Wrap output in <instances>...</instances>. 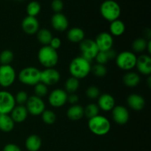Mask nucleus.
I'll use <instances>...</instances> for the list:
<instances>
[{"label": "nucleus", "instance_id": "obj_42", "mask_svg": "<svg viewBox=\"0 0 151 151\" xmlns=\"http://www.w3.org/2000/svg\"><path fill=\"white\" fill-rule=\"evenodd\" d=\"M78 100H79V97L75 93L74 94H68V98H67V102L70 103L71 105H76L78 103Z\"/></svg>", "mask_w": 151, "mask_h": 151}, {"label": "nucleus", "instance_id": "obj_3", "mask_svg": "<svg viewBox=\"0 0 151 151\" xmlns=\"http://www.w3.org/2000/svg\"><path fill=\"white\" fill-rule=\"evenodd\" d=\"M38 59L39 63L45 69L54 68L58 63L59 56L57 50H54L49 45L43 46L38 52Z\"/></svg>", "mask_w": 151, "mask_h": 151}, {"label": "nucleus", "instance_id": "obj_8", "mask_svg": "<svg viewBox=\"0 0 151 151\" xmlns=\"http://www.w3.org/2000/svg\"><path fill=\"white\" fill-rule=\"evenodd\" d=\"M16 79V72L11 65L0 66V86L4 88L10 87Z\"/></svg>", "mask_w": 151, "mask_h": 151}, {"label": "nucleus", "instance_id": "obj_28", "mask_svg": "<svg viewBox=\"0 0 151 151\" xmlns=\"http://www.w3.org/2000/svg\"><path fill=\"white\" fill-rule=\"evenodd\" d=\"M80 86L79 80L71 77L68 78L65 83V91L67 94H74L78 90Z\"/></svg>", "mask_w": 151, "mask_h": 151}, {"label": "nucleus", "instance_id": "obj_39", "mask_svg": "<svg viewBox=\"0 0 151 151\" xmlns=\"http://www.w3.org/2000/svg\"><path fill=\"white\" fill-rule=\"evenodd\" d=\"M51 7L55 13H61L63 8V2L62 0H53L52 1Z\"/></svg>", "mask_w": 151, "mask_h": 151}, {"label": "nucleus", "instance_id": "obj_34", "mask_svg": "<svg viewBox=\"0 0 151 151\" xmlns=\"http://www.w3.org/2000/svg\"><path fill=\"white\" fill-rule=\"evenodd\" d=\"M48 91L49 90L47 88V86L42 83L39 82L36 85L34 86V92H35V95L37 97L42 98V97L47 95Z\"/></svg>", "mask_w": 151, "mask_h": 151}, {"label": "nucleus", "instance_id": "obj_21", "mask_svg": "<svg viewBox=\"0 0 151 151\" xmlns=\"http://www.w3.org/2000/svg\"><path fill=\"white\" fill-rule=\"evenodd\" d=\"M42 145V141L39 136L32 134L25 140V147L28 151H38Z\"/></svg>", "mask_w": 151, "mask_h": 151}, {"label": "nucleus", "instance_id": "obj_43", "mask_svg": "<svg viewBox=\"0 0 151 151\" xmlns=\"http://www.w3.org/2000/svg\"><path fill=\"white\" fill-rule=\"evenodd\" d=\"M107 52V54H108V56H109V60H114V59L116 58V52L114 50H113V49H111V50H108Z\"/></svg>", "mask_w": 151, "mask_h": 151}, {"label": "nucleus", "instance_id": "obj_31", "mask_svg": "<svg viewBox=\"0 0 151 151\" xmlns=\"http://www.w3.org/2000/svg\"><path fill=\"white\" fill-rule=\"evenodd\" d=\"M41 4L37 1H32L27 6V16L36 17L41 12Z\"/></svg>", "mask_w": 151, "mask_h": 151}, {"label": "nucleus", "instance_id": "obj_23", "mask_svg": "<svg viewBox=\"0 0 151 151\" xmlns=\"http://www.w3.org/2000/svg\"><path fill=\"white\" fill-rule=\"evenodd\" d=\"M67 38L72 43H81L85 39V32L80 27H72L67 32Z\"/></svg>", "mask_w": 151, "mask_h": 151}, {"label": "nucleus", "instance_id": "obj_36", "mask_svg": "<svg viewBox=\"0 0 151 151\" xmlns=\"http://www.w3.org/2000/svg\"><path fill=\"white\" fill-rule=\"evenodd\" d=\"M86 95L90 100H95V99L98 98L99 96L100 95V91L98 87L95 86H91L88 87L86 91Z\"/></svg>", "mask_w": 151, "mask_h": 151}, {"label": "nucleus", "instance_id": "obj_25", "mask_svg": "<svg viewBox=\"0 0 151 151\" xmlns=\"http://www.w3.org/2000/svg\"><path fill=\"white\" fill-rule=\"evenodd\" d=\"M109 30H110L109 33L112 36H121L123 35L125 31V25L122 21L116 19V20L111 22L110 26H109Z\"/></svg>", "mask_w": 151, "mask_h": 151}, {"label": "nucleus", "instance_id": "obj_35", "mask_svg": "<svg viewBox=\"0 0 151 151\" xmlns=\"http://www.w3.org/2000/svg\"><path fill=\"white\" fill-rule=\"evenodd\" d=\"M91 72L94 74V76L97 77V78H103L107 74V68L106 67L105 65L97 63L91 66Z\"/></svg>", "mask_w": 151, "mask_h": 151}, {"label": "nucleus", "instance_id": "obj_37", "mask_svg": "<svg viewBox=\"0 0 151 151\" xmlns=\"http://www.w3.org/2000/svg\"><path fill=\"white\" fill-rule=\"evenodd\" d=\"M28 98H29V96L26 91H19L15 97V100H16V103H17L18 105L24 106V104H26Z\"/></svg>", "mask_w": 151, "mask_h": 151}, {"label": "nucleus", "instance_id": "obj_16", "mask_svg": "<svg viewBox=\"0 0 151 151\" xmlns=\"http://www.w3.org/2000/svg\"><path fill=\"white\" fill-rule=\"evenodd\" d=\"M136 68L138 72L143 75H149L151 74V58L150 55L142 54L137 57Z\"/></svg>", "mask_w": 151, "mask_h": 151}, {"label": "nucleus", "instance_id": "obj_40", "mask_svg": "<svg viewBox=\"0 0 151 151\" xmlns=\"http://www.w3.org/2000/svg\"><path fill=\"white\" fill-rule=\"evenodd\" d=\"M49 46L55 50H58L60 47V46H61V40L59 38H58V37H53Z\"/></svg>", "mask_w": 151, "mask_h": 151}, {"label": "nucleus", "instance_id": "obj_9", "mask_svg": "<svg viewBox=\"0 0 151 151\" xmlns=\"http://www.w3.org/2000/svg\"><path fill=\"white\" fill-rule=\"evenodd\" d=\"M16 106L15 97L10 91H0V114H10Z\"/></svg>", "mask_w": 151, "mask_h": 151}, {"label": "nucleus", "instance_id": "obj_10", "mask_svg": "<svg viewBox=\"0 0 151 151\" xmlns=\"http://www.w3.org/2000/svg\"><path fill=\"white\" fill-rule=\"evenodd\" d=\"M26 109L28 113L33 116L41 115L46 109V105L42 98L33 95L29 97L26 103Z\"/></svg>", "mask_w": 151, "mask_h": 151}, {"label": "nucleus", "instance_id": "obj_24", "mask_svg": "<svg viewBox=\"0 0 151 151\" xmlns=\"http://www.w3.org/2000/svg\"><path fill=\"white\" fill-rule=\"evenodd\" d=\"M140 80L141 78H140L139 75L137 72H131V71L127 72L122 78L124 84L129 88L137 86L139 84Z\"/></svg>", "mask_w": 151, "mask_h": 151}, {"label": "nucleus", "instance_id": "obj_5", "mask_svg": "<svg viewBox=\"0 0 151 151\" xmlns=\"http://www.w3.org/2000/svg\"><path fill=\"white\" fill-rule=\"evenodd\" d=\"M18 78L22 83L34 86L40 82L41 71L34 66H27L22 69L19 72Z\"/></svg>", "mask_w": 151, "mask_h": 151}, {"label": "nucleus", "instance_id": "obj_30", "mask_svg": "<svg viewBox=\"0 0 151 151\" xmlns=\"http://www.w3.org/2000/svg\"><path fill=\"white\" fill-rule=\"evenodd\" d=\"M84 109V116L88 119L99 115L100 109L95 103H89Z\"/></svg>", "mask_w": 151, "mask_h": 151}, {"label": "nucleus", "instance_id": "obj_22", "mask_svg": "<svg viewBox=\"0 0 151 151\" xmlns=\"http://www.w3.org/2000/svg\"><path fill=\"white\" fill-rule=\"evenodd\" d=\"M66 116L72 121H78L84 116V109L81 105H72L68 109Z\"/></svg>", "mask_w": 151, "mask_h": 151}, {"label": "nucleus", "instance_id": "obj_12", "mask_svg": "<svg viewBox=\"0 0 151 151\" xmlns=\"http://www.w3.org/2000/svg\"><path fill=\"white\" fill-rule=\"evenodd\" d=\"M60 80V74L55 68H47L41 71L40 82L46 86H53L57 84Z\"/></svg>", "mask_w": 151, "mask_h": 151}, {"label": "nucleus", "instance_id": "obj_15", "mask_svg": "<svg viewBox=\"0 0 151 151\" xmlns=\"http://www.w3.org/2000/svg\"><path fill=\"white\" fill-rule=\"evenodd\" d=\"M39 22L36 17L27 16L22 20V28L24 32L27 35H32L36 34L37 32L39 30Z\"/></svg>", "mask_w": 151, "mask_h": 151}, {"label": "nucleus", "instance_id": "obj_33", "mask_svg": "<svg viewBox=\"0 0 151 151\" xmlns=\"http://www.w3.org/2000/svg\"><path fill=\"white\" fill-rule=\"evenodd\" d=\"M14 58L13 52L10 50H3L0 53V63L1 65H10Z\"/></svg>", "mask_w": 151, "mask_h": 151}, {"label": "nucleus", "instance_id": "obj_6", "mask_svg": "<svg viewBox=\"0 0 151 151\" xmlns=\"http://www.w3.org/2000/svg\"><path fill=\"white\" fill-rule=\"evenodd\" d=\"M137 58V55L133 52L123 51L116 55L115 60L116 66L119 69L129 72L136 67Z\"/></svg>", "mask_w": 151, "mask_h": 151}, {"label": "nucleus", "instance_id": "obj_17", "mask_svg": "<svg viewBox=\"0 0 151 151\" xmlns=\"http://www.w3.org/2000/svg\"><path fill=\"white\" fill-rule=\"evenodd\" d=\"M51 24L53 29L58 32L66 31L69 27V21L66 16L61 13H55L51 19Z\"/></svg>", "mask_w": 151, "mask_h": 151}, {"label": "nucleus", "instance_id": "obj_44", "mask_svg": "<svg viewBox=\"0 0 151 151\" xmlns=\"http://www.w3.org/2000/svg\"><path fill=\"white\" fill-rule=\"evenodd\" d=\"M150 47H151V41L150 40H149L148 41H147V51L148 52V53H150L151 52V50H150Z\"/></svg>", "mask_w": 151, "mask_h": 151}, {"label": "nucleus", "instance_id": "obj_26", "mask_svg": "<svg viewBox=\"0 0 151 151\" xmlns=\"http://www.w3.org/2000/svg\"><path fill=\"white\" fill-rule=\"evenodd\" d=\"M15 122L9 114H0V131L2 132L8 133L13 130Z\"/></svg>", "mask_w": 151, "mask_h": 151}, {"label": "nucleus", "instance_id": "obj_11", "mask_svg": "<svg viewBox=\"0 0 151 151\" xmlns=\"http://www.w3.org/2000/svg\"><path fill=\"white\" fill-rule=\"evenodd\" d=\"M68 94L65 90L56 88L50 93L48 101L50 106L54 108H60L67 103Z\"/></svg>", "mask_w": 151, "mask_h": 151}, {"label": "nucleus", "instance_id": "obj_20", "mask_svg": "<svg viewBox=\"0 0 151 151\" xmlns=\"http://www.w3.org/2000/svg\"><path fill=\"white\" fill-rule=\"evenodd\" d=\"M28 114L29 113L27 110L26 106L18 105L15 106L10 116H11L15 123H22L26 120L28 116Z\"/></svg>", "mask_w": 151, "mask_h": 151}, {"label": "nucleus", "instance_id": "obj_14", "mask_svg": "<svg viewBox=\"0 0 151 151\" xmlns=\"http://www.w3.org/2000/svg\"><path fill=\"white\" fill-rule=\"evenodd\" d=\"M112 118L116 124L123 125L128 123L130 118V114L128 109L123 106H115L112 109Z\"/></svg>", "mask_w": 151, "mask_h": 151}, {"label": "nucleus", "instance_id": "obj_29", "mask_svg": "<svg viewBox=\"0 0 151 151\" xmlns=\"http://www.w3.org/2000/svg\"><path fill=\"white\" fill-rule=\"evenodd\" d=\"M147 41L142 38H138L134 40L131 45L133 51L137 53H142L147 50Z\"/></svg>", "mask_w": 151, "mask_h": 151}, {"label": "nucleus", "instance_id": "obj_7", "mask_svg": "<svg viewBox=\"0 0 151 151\" xmlns=\"http://www.w3.org/2000/svg\"><path fill=\"white\" fill-rule=\"evenodd\" d=\"M80 50L81 52V56L91 62L95 58L96 55L99 52V50L94 40L90 38H85L80 43Z\"/></svg>", "mask_w": 151, "mask_h": 151}, {"label": "nucleus", "instance_id": "obj_19", "mask_svg": "<svg viewBox=\"0 0 151 151\" xmlns=\"http://www.w3.org/2000/svg\"><path fill=\"white\" fill-rule=\"evenodd\" d=\"M127 103L132 110L139 111L145 108V100L142 96L138 94H131L127 98Z\"/></svg>", "mask_w": 151, "mask_h": 151}, {"label": "nucleus", "instance_id": "obj_38", "mask_svg": "<svg viewBox=\"0 0 151 151\" xmlns=\"http://www.w3.org/2000/svg\"><path fill=\"white\" fill-rule=\"evenodd\" d=\"M95 60L97 62V63L98 64H102L105 65L106 63L109 61V56H108L107 52H102L99 51V52L97 53V55L95 57Z\"/></svg>", "mask_w": 151, "mask_h": 151}, {"label": "nucleus", "instance_id": "obj_27", "mask_svg": "<svg viewBox=\"0 0 151 151\" xmlns=\"http://www.w3.org/2000/svg\"><path fill=\"white\" fill-rule=\"evenodd\" d=\"M36 36L38 41L44 46L49 45L53 38L51 31L46 28L39 29V30L36 33Z\"/></svg>", "mask_w": 151, "mask_h": 151}, {"label": "nucleus", "instance_id": "obj_1", "mask_svg": "<svg viewBox=\"0 0 151 151\" xmlns=\"http://www.w3.org/2000/svg\"><path fill=\"white\" fill-rule=\"evenodd\" d=\"M69 72L72 77L77 79L86 78L91 72V61L86 60L82 56H78L72 59L69 64Z\"/></svg>", "mask_w": 151, "mask_h": 151}, {"label": "nucleus", "instance_id": "obj_4", "mask_svg": "<svg viewBox=\"0 0 151 151\" xmlns=\"http://www.w3.org/2000/svg\"><path fill=\"white\" fill-rule=\"evenodd\" d=\"M100 14L108 22L119 19L121 14L119 4L114 0H106L100 5Z\"/></svg>", "mask_w": 151, "mask_h": 151}, {"label": "nucleus", "instance_id": "obj_13", "mask_svg": "<svg viewBox=\"0 0 151 151\" xmlns=\"http://www.w3.org/2000/svg\"><path fill=\"white\" fill-rule=\"evenodd\" d=\"M94 41L97 44L99 51L106 52L113 47L114 38L109 32H100L97 35Z\"/></svg>", "mask_w": 151, "mask_h": 151}, {"label": "nucleus", "instance_id": "obj_32", "mask_svg": "<svg viewBox=\"0 0 151 151\" xmlns=\"http://www.w3.org/2000/svg\"><path fill=\"white\" fill-rule=\"evenodd\" d=\"M41 119L43 122L47 125H52L55 122L57 119V116L54 111L49 109H45L44 111L41 114Z\"/></svg>", "mask_w": 151, "mask_h": 151}, {"label": "nucleus", "instance_id": "obj_41", "mask_svg": "<svg viewBox=\"0 0 151 151\" xmlns=\"http://www.w3.org/2000/svg\"><path fill=\"white\" fill-rule=\"evenodd\" d=\"M2 151H22V150L17 145L9 143L4 146Z\"/></svg>", "mask_w": 151, "mask_h": 151}, {"label": "nucleus", "instance_id": "obj_18", "mask_svg": "<svg viewBox=\"0 0 151 151\" xmlns=\"http://www.w3.org/2000/svg\"><path fill=\"white\" fill-rule=\"evenodd\" d=\"M98 100H97V106H98L100 110L103 111L105 112L110 111L116 106L114 97L110 94H102L99 96Z\"/></svg>", "mask_w": 151, "mask_h": 151}, {"label": "nucleus", "instance_id": "obj_2", "mask_svg": "<svg viewBox=\"0 0 151 151\" xmlns=\"http://www.w3.org/2000/svg\"><path fill=\"white\" fill-rule=\"evenodd\" d=\"M88 127L89 131L94 135L105 136L109 133L111 125L108 118L99 114L88 119Z\"/></svg>", "mask_w": 151, "mask_h": 151}]
</instances>
